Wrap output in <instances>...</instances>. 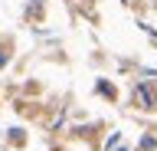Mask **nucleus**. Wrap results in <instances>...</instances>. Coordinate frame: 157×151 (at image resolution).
<instances>
[{
    "label": "nucleus",
    "instance_id": "obj_2",
    "mask_svg": "<svg viewBox=\"0 0 157 151\" xmlns=\"http://www.w3.org/2000/svg\"><path fill=\"white\" fill-rule=\"evenodd\" d=\"M95 92H101L105 99H115V95H118V92H115V85H108V82H98V85H95Z\"/></svg>",
    "mask_w": 157,
    "mask_h": 151
},
{
    "label": "nucleus",
    "instance_id": "obj_1",
    "mask_svg": "<svg viewBox=\"0 0 157 151\" xmlns=\"http://www.w3.org/2000/svg\"><path fill=\"white\" fill-rule=\"evenodd\" d=\"M131 105L141 112H157V92H151L147 85H134L131 92Z\"/></svg>",
    "mask_w": 157,
    "mask_h": 151
}]
</instances>
